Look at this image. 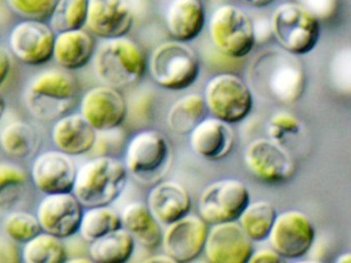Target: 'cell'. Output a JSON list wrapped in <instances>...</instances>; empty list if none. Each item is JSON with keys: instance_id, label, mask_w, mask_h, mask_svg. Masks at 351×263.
Returning a JSON list of instances; mask_svg holds the SVG:
<instances>
[{"instance_id": "6da1fadb", "label": "cell", "mask_w": 351, "mask_h": 263, "mask_svg": "<svg viewBox=\"0 0 351 263\" xmlns=\"http://www.w3.org/2000/svg\"><path fill=\"white\" fill-rule=\"evenodd\" d=\"M297 57L282 47L265 49L255 56L247 67L252 92L280 104L300 100L306 87V74Z\"/></svg>"}, {"instance_id": "7a4b0ae2", "label": "cell", "mask_w": 351, "mask_h": 263, "mask_svg": "<svg viewBox=\"0 0 351 263\" xmlns=\"http://www.w3.org/2000/svg\"><path fill=\"white\" fill-rule=\"evenodd\" d=\"M129 176L123 161L98 155L78 168L72 192L84 208L109 206L125 190Z\"/></svg>"}, {"instance_id": "3957f363", "label": "cell", "mask_w": 351, "mask_h": 263, "mask_svg": "<svg viewBox=\"0 0 351 263\" xmlns=\"http://www.w3.org/2000/svg\"><path fill=\"white\" fill-rule=\"evenodd\" d=\"M93 60L98 80L119 90L138 84L147 70L145 53L128 36L103 39Z\"/></svg>"}, {"instance_id": "277c9868", "label": "cell", "mask_w": 351, "mask_h": 263, "mask_svg": "<svg viewBox=\"0 0 351 263\" xmlns=\"http://www.w3.org/2000/svg\"><path fill=\"white\" fill-rule=\"evenodd\" d=\"M77 95L75 80L65 71L45 70L37 74L25 91L27 108L35 119L57 121L67 115Z\"/></svg>"}, {"instance_id": "5b68a950", "label": "cell", "mask_w": 351, "mask_h": 263, "mask_svg": "<svg viewBox=\"0 0 351 263\" xmlns=\"http://www.w3.org/2000/svg\"><path fill=\"white\" fill-rule=\"evenodd\" d=\"M173 161L172 145L158 130L136 133L125 145L123 163L139 183L154 185L165 177Z\"/></svg>"}, {"instance_id": "8992f818", "label": "cell", "mask_w": 351, "mask_h": 263, "mask_svg": "<svg viewBox=\"0 0 351 263\" xmlns=\"http://www.w3.org/2000/svg\"><path fill=\"white\" fill-rule=\"evenodd\" d=\"M147 68L154 82L165 90L179 92L191 87L200 73V59L187 43H160L152 51Z\"/></svg>"}, {"instance_id": "52a82bcc", "label": "cell", "mask_w": 351, "mask_h": 263, "mask_svg": "<svg viewBox=\"0 0 351 263\" xmlns=\"http://www.w3.org/2000/svg\"><path fill=\"white\" fill-rule=\"evenodd\" d=\"M208 35L217 52L228 59H243L256 45L253 19L234 4H222L213 12Z\"/></svg>"}, {"instance_id": "ba28073f", "label": "cell", "mask_w": 351, "mask_h": 263, "mask_svg": "<svg viewBox=\"0 0 351 263\" xmlns=\"http://www.w3.org/2000/svg\"><path fill=\"white\" fill-rule=\"evenodd\" d=\"M270 22L276 43L292 55L311 53L321 39V21L300 3L286 2L276 6Z\"/></svg>"}, {"instance_id": "9c48e42d", "label": "cell", "mask_w": 351, "mask_h": 263, "mask_svg": "<svg viewBox=\"0 0 351 263\" xmlns=\"http://www.w3.org/2000/svg\"><path fill=\"white\" fill-rule=\"evenodd\" d=\"M202 96L208 115L230 125L241 123L253 111L254 96L249 84L230 72L208 80Z\"/></svg>"}, {"instance_id": "30bf717a", "label": "cell", "mask_w": 351, "mask_h": 263, "mask_svg": "<svg viewBox=\"0 0 351 263\" xmlns=\"http://www.w3.org/2000/svg\"><path fill=\"white\" fill-rule=\"evenodd\" d=\"M251 203V192L243 181L233 178L213 182L198 198V215L208 225L237 221Z\"/></svg>"}, {"instance_id": "8fae6325", "label": "cell", "mask_w": 351, "mask_h": 263, "mask_svg": "<svg viewBox=\"0 0 351 263\" xmlns=\"http://www.w3.org/2000/svg\"><path fill=\"white\" fill-rule=\"evenodd\" d=\"M267 241L285 260H300L315 245V227L306 213L284 211L278 213Z\"/></svg>"}, {"instance_id": "7c38bea8", "label": "cell", "mask_w": 351, "mask_h": 263, "mask_svg": "<svg viewBox=\"0 0 351 263\" xmlns=\"http://www.w3.org/2000/svg\"><path fill=\"white\" fill-rule=\"evenodd\" d=\"M245 167L262 183L282 184L289 181L296 172L292 155L270 138L252 141L245 151Z\"/></svg>"}, {"instance_id": "4fadbf2b", "label": "cell", "mask_w": 351, "mask_h": 263, "mask_svg": "<svg viewBox=\"0 0 351 263\" xmlns=\"http://www.w3.org/2000/svg\"><path fill=\"white\" fill-rule=\"evenodd\" d=\"M56 35L45 21L24 19L10 31L8 45L19 61L36 67L53 59Z\"/></svg>"}, {"instance_id": "5bb4252c", "label": "cell", "mask_w": 351, "mask_h": 263, "mask_svg": "<svg viewBox=\"0 0 351 263\" xmlns=\"http://www.w3.org/2000/svg\"><path fill=\"white\" fill-rule=\"evenodd\" d=\"M127 99L114 87L90 89L80 101V115L98 133L119 129L128 117Z\"/></svg>"}, {"instance_id": "9a60e30c", "label": "cell", "mask_w": 351, "mask_h": 263, "mask_svg": "<svg viewBox=\"0 0 351 263\" xmlns=\"http://www.w3.org/2000/svg\"><path fill=\"white\" fill-rule=\"evenodd\" d=\"M210 225L199 215L188 213L166 225L162 247L174 262L187 263L204 254Z\"/></svg>"}, {"instance_id": "2e32d148", "label": "cell", "mask_w": 351, "mask_h": 263, "mask_svg": "<svg viewBox=\"0 0 351 263\" xmlns=\"http://www.w3.org/2000/svg\"><path fill=\"white\" fill-rule=\"evenodd\" d=\"M84 207L73 192L45 194L37 207L41 229L60 239H69L80 231Z\"/></svg>"}, {"instance_id": "e0dca14e", "label": "cell", "mask_w": 351, "mask_h": 263, "mask_svg": "<svg viewBox=\"0 0 351 263\" xmlns=\"http://www.w3.org/2000/svg\"><path fill=\"white\" fill-rule=\"evenodd\" d=\"M254 250L239 223L231 221L210 225L204 255L212 263H247Z\"/></svg>"}, {"instance_id": "ac0fdd59", "label": "cell", "mask_w": 351, "mask_h": 263, "mask_svg": "<svg viewBox=\"0 0 351 263\" xmlns=\"http://www.w3.org/2000/svg\"><path fill=\"white\" fill-rule=\"evenodd\" d=\"M77 168L72 157L58 150H49L37 155L31 168V179L41 194L71 192Z\"/></svg>"}, {"instance_id": "d6986e66", "label": "cell", "mask_w": 351, "mask_h": 263, "mask_svg": "<svg viewBox=\"0 0 351 263\" xmlns=\"http://www.w3.org/2000/svg\"><path fill=\"white\" fill-rule=\"evenodd\" d=\"M135 22L128 0H88L86 27L101 39L127 36Z\"/></svg>"}, {"instance_id": "ffe728a7", "label": "cell", "mask_w": 351, "mask_h": 263, "mask_svg": "<svg viewBox=\"0 0 351 263\" xmlns=\"http://www.w3.org/2000/svg\"><path fill=\"white\" fill-rule=\"evenodd\" d=\"M189 145L200 159L216 161L225 159L234 147L232 125L208 115L189 133Z\"/></svg>"}, {"instance_id": "44dd1931", "label": "cell", "mask_w": 351, "mask_h": 263, "mask_svg": "<svg viewBox=\"0 0 351 263\" xmlns=\"http://www.w3.org/2000/svg\"><path fill=\"white\" fill-rule=\"evenodd\" d=\"M98 132L80 113H67L58 119L51 129V140L58 150L80 157L94 149Z\"/></svg>"}, {"instance_id": "7402d4cb", "label": "cell", "mask_w": 351, "mask_h": 263, "mask_svg": "<svg viewBox=\"0 0 351 263\" xmlns=\"http://www.w3.org/2000/svg\"><path fill=\"white\" fill-rule=\"evenodd\" d=\"M146 204L162 225H168L190 213L192 200L182 184L168 180L152 186Z\"/></svg>"}, {"instance_id": "603a6c76", "label": "cell", "mask_w": 351, "mask_h": 263, "mask_svg": "<svg viewBox=\"0 0 351 263\" xmlns=\"http://www.w3.org/2000/svg\"><path fill=\"white\" fill-rule=\"evenodd\" d=\"M165 24L174 41H194L206 26L204 3L202 0H171L165 12Z\"/></svg>"}, {"instance_id": "cb8c5ba5", "label": "cell", "mask_w": 351, "mask_h": 263, "mask_svg": "<svg viewBox=\"0 0 351 263\" xmlns=\"http://www.w3.org/2000/svg\"><path fill=\"white\" fill-rule=\"evenodd\" d=\"M96 52V43L88 30L65 31L56 35L53 57L56 63L65 70H78L86 67Z\"/></svg>"}, {"instance_id": "d4e9b609", "label": "cell", "mask_w": 351, "mask_h": 263, "mask_svg": "<svg viewBox=\"0 0 351 263\" xmlns=\"http://www.w3.org/2000/svg\"><path fill=\"white\" fill-rule=\"evenodd\" d=\"M121 227L131 233L136 243L147 250H156L162 246V223L142 202L130 203L121 213Z\"/></svg>"}, {"instance_id": "484cf974", "label": "cell", "mask_w": 351, "mask_h": 263, "mask_svg": "<svg viewBox=\"0 0 351 263\" xmlns=\"http://www.w3.org/2000/svg\"><path fill=\"white\" fill-rule=\"evenodd\" d=\"M135 239L123 227L90 243L88 256L93 262L125 263L136 250Z\"/></svg>"}, {"instance_id": "4316f807", "label": "cell", "mask_w": 351, "mask_h": 263, "mask_svg": "<svg viewBox=\"0 0 351 263\" xmlns=\"http://www.w3.org/2000/svg\"><path fill=\"white\" fill-rule=\"evenodd\" d=\"M208 115L204 96L199 94H188L178 99L171 106L167 119L169 127L176 134L189 135Z\"/></svg>"}, {"instance_id": "83f0119b", "label": "cell", "mask_w": 351, "mask_h": 263, "mask_svg": "<svg viewBox=\"0 0 351 263\" xmlns=\"http://www.w3.org/2000/svg\"><path fill=\"white\" fill-rule=\"evenodd\" d=\"M0 146L12 159H30L38 149V133L25 122H14L0 133Z\"/></svg>"}, {"instance_id": "f1b7e54d", "label": "cell", "mask_w": 351, "mask_h": 263, "mask_svg": "<svg viewBox=\"0 0 351 263\" xmlns=\"http://www.w3.org/2000/svg\"><path fill=\"white\" fill-rule=\"evenodd\" d=\"M276 216L278 211L271 203L251 201L237 219V222L254 243H261L267 241Z\"/></svg>"}, {"instance_id": "f546056e", "label": "cell", "mask_w": 351, "mask_h": 263, "mask_svg": "<svg viewBox=\"0 0 351 263\" xmlns=\"http://www.w3.org/2000/svg\"><path fill=\"white\" fill-rule=\"evenodd\" d=\"M121 227V213L111 205L90 207L84 208L78 233L84 242L90 244Z\"/></svg>"}, {"instance_id": "4dcf8cb0", "label": "cell", "mask_w": 351, "mask_h": 263, "mask_svg": "<svg viewBox=\"0 0 351 263\" xmlns=\"http://www.w3.org/2000/svg\"><path fill=\"white\" fill-rule=\"evenodd\" d=\"M21 258L25 263H63L67 262L68 251L63 240L41 231L23 244Z\"/></svg>"}, {"instance_id": "1f68e13d", "label": "cell", "mask_w": 351, "mask_h": 263, "mask_svg": "<svg viewBox=\"0 0 351 263\" xmlns=\"http://www.w3.org/2000/svg\"><path fill=\"white\" fill-rule=\"evenodd\" d=\"M28 183L26 171L12 163H0V212H8L22 198Z\"/></svg>"}, {"instance_id": "d6a6232c", "label": "cell", "mask_w": 351, "mask_h": 263, "mask_svg": "<svg viewBox=\"0 0 351 263\" xmlns=\"http://www.w3.org/2000/svg\"><path fill=\"white\" fill-rule=\"evenodd\" d=\"M88 0H58L49 19L56 33L77 30L86 27Z\"/></svg>"}, {"instance_id": "836d02e7", "label": "cell", "mask_w": 351, "mask_h": 263, "mask_svg": "<svg viewBox=\"0 0 351 263\" xmlns=\"http://www.w3.org/2000/svg\"><path fill=\"white\" fill-rule=\"evenodd\" d=\"M3 229L14 243L25 244L43 231L36 215L25 211H14L4 219Z\"/></svg>"}, {"instance_id": "e575fe53", "label": "cell", "mask_w": 351, "mask_h": 263, "mask_svg": "<svg viewBox=\"0 0 351 263\" xmlns=\"http://www.w3.org/2000/svg\"><path fill=\"white\" fill-rule=\"evenodd\" d=\"M329 73L337 92L351 95V47L335 52L330 62Z\"/></svg>"}, {"instance_id": "d590c367", "label": "cell", "mask_w": 351, "mask_h": 263, "mask_svg": "<svg viewBox=\"0 0 351 263\" xmlns=\"http://www.w3.org/2000/svg\"><path fill=\"white\" fill-rule=\"evenodd\" d=\"M301 130L302 123L300 119L287 111H280L272 115L266 127L268 138L280 145H284L290 137L297 136Z\"/></svg>"}, {"instance_id": "8d00e7d4", "label": "cell", "mask_w": 351, "mask_h": 263, "mask_svg": "<svg viewBox=\"0 0 351 263\" xmlns=\"http://www.w3.org/2000/svg\"><path fill=\"white\" fill-rule=\"evenodd\" d=\"M10 10L23 19L47 21L58 0H6Z\"/></svg>"}, {"instance_id": "74e56055", "label": "cell", "mask_w": 351, "mask_h": 263, "mask_svg": "<svg viewBox=\"0 0 351 263\" xmlns=\"http://www.w3.org/2000/svg\"><path fill=\"white\" fill-rule=\"evenodd\" d=\"M299 3L319 21L330 20L338 10V0H299Z\"/></svg>"}, {"instance_id": "f35d334b", "label": "cell", "mask_w": 351, "mask_h": 263, "mask_svg": "<svg viewBox=\"0 0 351 263\" xmlns=\"http://www.w3.org/2000/svg\"><path fill=\"white\" fill-rule=\"evenodd\" d=\"M22 262L21 253L14 245V242L8 238L0 237V263H16Z\"/></svg>"}, {"instance_id": "ab89813d", "label": "cell", "mask_w": 351, "mask_h": 263, "mask_svg": "<svg viewBox=\"0 0 351 263\" xmlns=\"http://www.w3.org/2000/svg\"><path fill=\"white\" fill-rule=\"evenodd\" d=\"M286 260L274 249V248H262V249L254 250L250 263H276L284 262Z\"/></svg>"}, {"instance_id": "60d3db41", "label": "cell", "mask_w": 351, "mask_h": 263, "mask_svg": "<svg viewBox=\"0 0 351 263\" xmlns=\"http://www.w3.org/2000/svg\"><path fill=\"white\" fill-rule=\"evenodd\" d=\"M254 33H255L256 43H267L271 37L272 29L270 19H259L254 21Z\"/></svg>"}, {"instance_id": "b9f144b4", "label": "cell", "mask_w": 351, "mask_h": 263, "mask_svg": "<svg viewBox=\"0 0 351 263\" xmlns=\"http://www.w3.org/2000/svg\"><path fill=\"white\" fill-rule=\"evenodd\" d=\"M10 68H12V60L10 55L5 49L0 47V87L8 80Z\"/></svg>"}, {"instance_id": "7bdbcfd3", "label": "cell", "mask_w": 351, "mask_h": 263, "mask_svg": "<svg viewBox=\"0 0 351 263\" xmlns=\"http://www.w3.org/2000/svg\"><path fill=\"white\" fill-rule=\"evenodd\" d=\"M252 8H263L274 3L276 0H241Z\"/></svg>"}, {"instance_id": "ee69618b", "label": "cell", "mask_w": 351, "mask_h": 263, "mask_svg": "<svg viewBox=\"0 0 351 263\" xmlns=\"http://www.w3.org/2000/svg\"><path fill=\"white\" fill-rule=\"evenodd\" d=\"M146 262H174V260L170 258V256L167 255L166 253L162 254V255H156L152 256V258H148V260H145Z\"/></svg>"}, {"instance_id": "f6af8a7d", "label": "cell", "mask_w": 351, "mask_h": 263, "mask_svg": "<svg viewBox=\"0 0 351 263\" xmlns=\"http://www.w3.org/2000/svg\"><path fill=\"white\" fill-rule=\"evenodd\" d=\"M338 263H351V252L340 254L335 260Z\"/></svg>"}, {"instance_id": "bcb514c9", "label": "cell", "mask_w": 351, "mask_h": 263, "mask_svg": "<svg viewBox=\"0 0 351 263\" xmlns=\"http://www.w3.org/2000/svg\"><path fill=\"white\" fill-rule=\"evenodd\" d=\"M5 100H4V97L2 96L1 93H0V121H1L2 117H3L4 113H5Z\"/></svg>"}, {"instance_id": "7dc6e473", "label": "cell", "mask_w": 351, "mask_h": 263, "mask_svg": "<svg viewBox=\"0 0 351 263\" xmlns=\"http://www.w3.org/2000/svg\"><path fill=\"white\" fill-rule=\"evenodd\" d=\"M68 262H93V260H90V258H73V260H68Z\"/></svg>"}]
</instances>
